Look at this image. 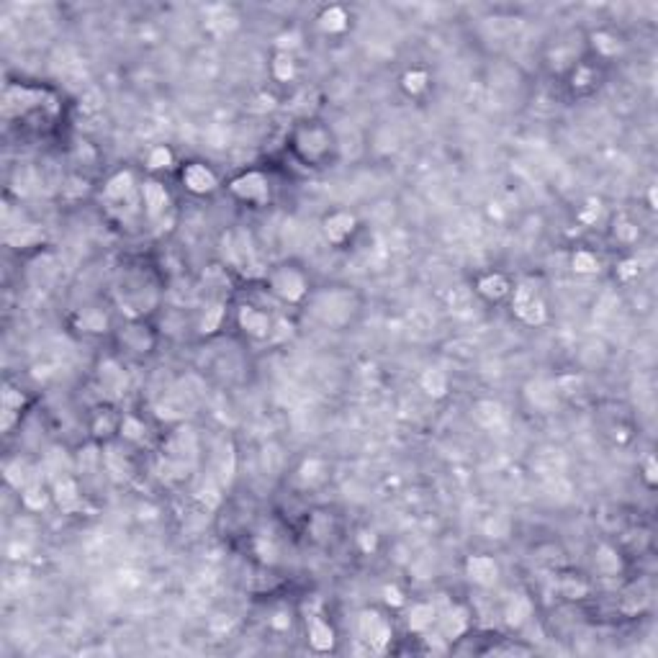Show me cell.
<instances>
[{"label": "cell", "instance_id": "7dc6e473", "mask_svg": "<svg viewBox=\"0 0 658 658\" xmlns=\"http://www.w3.org/2000/svg\"><path fill=\"white\" fill-rule=\"evenodd\" d=\"M383 599H386L388 604H394V607L404 604V596H401V592H399L396 586H386V589H383Z\"/></svg>", "mask_w": 658, "mask_h": 658}, {"label": "cell", "instance_id": "8d00e7d4", "mask_svg": "<svg viewBox=\"0 0 658 658\" xmlns=\"http://www.w3.org/2000/svg\"><path fill=\"white\" fill-rule=\"evenodd\" d=\"M450 309H453V311H468V309H470V291H468V289H463V286L453 289V293H450Z\"/></svg>", "mask_w": 658, "mask_h": 658}, {"label": "cell", "instance_id": "d6986e66", "mask_svg": "<svg viewBox=\"0 0 658 658\" xmlns=\"http://www.w3.org/2000/svg\"><path fill=\"white\" fill-rule=\"evenodd\" d=\"M476 291L484 298L496 301V298H502L509 293V280H506L504 275H499V273H491V275H484V278L478 280Z\"/></svg>", "mask_w": 658, "mask_h": 658}, {"label": "cell", "instance_id": "6da1fadb", "mask_svg": "<svg viewBox=\"0 0 658 658\" xmlns=\"http://www.w3.org/2000/svg\"><path fill=\"white\" fill-rule=\"evenodd\" d=\"M512 307H514V314L520 316L522 322L532 325V327L542 325V322L548 319V309H545V301L540 298L538 289H532L530 283H522V286H517V289H514Z\"/></svg>", "mask_w": 658, "mask_h": 658}, {"label": "cell", "instance_id": "d6a6232c", "mask_svg": "<svg viewBox=\"0 0 658 658\" xmlns=\"http://www.w3.org/2000/svg\"><path fill=\"white\" fill-rule=\"evenodd\" d=\"M424 88H427V73H422V70H412V73L404 75V91L406 93L417 95V93H422Z\"/></svg>", "mask_w": 658, "mask_h": 658}, {"label": "cell", "instance_id": "ab89813d", "mask_svg": "<svg viewBox=\"0 0 658 658\" xmlns=\"http://www.w3.org/2000/svg\"><path fill=\"white\" fill-rule=\"evenodd\" d=\"M614 237L622 239V242H635L638 239V226H632L630 221L622 219L620 224H614Z\"/></svg>", "mask_w": 658, "mask_h": 658}, {"label": "cell", "instance_id": "60d3db41", "mask_svg": "<svg viewBox=\"0 0 658 658\" xmlns=\"http://www.w3.org/2000/svg\"><path fill=\"white\" fill-rule=\"evenodd\" d=\"M553 386H556V391H560V394H576L578 388H581V378H578V376H560Z\"/></svg>", "mask_w": 658, "mask_h": 658}, {"label": "cell", "instance_id": "d590c367", "mask_svg": "<svg viewBox=\"0 0 658 658\" xmlns=\"http://www.w3.org/2000/svg\"><path fill=\"white\" fill-rule=\"evenodd\" d=\"M172 165V152L167 147H154L149 152V167L154 170H163V167H170Z\"/></svg>", "mask_w": 658, "mask_h": 658}, {"label": "cell", "instance_id": "f35d334b", "mask_svg": "<svg viewBox=\"0 0 658 658\" xmlns=\"http://www.w3.org/2000/svg\"><path fill=\"white\" fill-rule=\"evenodd\" d=\"M221 316H224V309L219 307V304L211 307L206 311V316H203V322H201V329H203V332H214L219 327V322H221Z\"/></svg>", "mask_w": 658, "mask_h": 658}, {"label": "cell", "instance_id": "bcb514c9", "mask_svg": "<svg viewBox=\"0 0 658 658\" xmlns=\"http://www.w3.org/2000/svg\"><path fill=\"white\" fill-rule=\"evenodd\" d=\"M563 594L571 596V599H576V596H584V594H586V586H584V584H576V581H566V584H563Z\"/></svg>", "mask_w": 658, "mask_h": 658}, {"label": "cell", "instance_id": "ba28073f", "mask_svg": "<svg viewBox=\"0 0 658 658\" xmlns=\"http://www.w3.org/2000/svg\"><path fill=\"white\" fill-rule=\"evenodd\" d=\"M473 419L486 430H499L506 422V412L499 401L484 399V401H476V406H473Z\"/></svg>", "mask_w": 658, "mask_h": 658}, {"label": "cell", "instance_id": "ac0fdd59", "mask_svg": "<svg viewBox=\"0 0 658 658\" xmlns=\"http://www.w3.org/2000/svg\"><path fill=\"white\" fill-rule=\"evenodd\" d=\"M530 617H532V602L527 599V596H514L512 602L506 604V610H504L506 625H512V628H522Z\"/></svg>", "mask_w": 658, "mask_h": 658}, {"label": "cell", "instance_id": "4dcf8cb0", "mask_svg": "<svg viewBox=\"0 0 658 658\" xmlns=\"http://www.w3.org/2000/svg\"><path fill=\"white\" fill-rule=\"evenodd\" d=\"M571 265H574V271L581 273V275H592V273L599 271V260H596V255L586 253V250H578V253L574 255Z\"/></svg>", "mask_w": 658, "mask_h": 658}, {"label": "cell", "instance_id": "30bf717a", "mask_svg": "<svg viewBox=\"0 0 658 658\" xmlns=\"http://www.w3.org/2000/svg\"><path fill=\"white\" fill-rule=\"evenodd\" d=\"M142 199H145L147 214H149L152 219H160V217H163L165 208H167V203H170L165 185H163V183H157V181L145 183V188H142Z\"/></svg>", "mask_w": 658, "mask_h": 658}, {"label": "cell", "instance_id": "5b68a950", "mask_svg": "<svg viewBox=\"0 0 658 658\" xmlns=\"http://www.w3.org/2000/svg\"><path fill=\"white\" fill-rule=\"evenodd\" d=\"M235 196H239L242 201H253V203H262L268 199V178L262 172H244L242 178H237L232 183Z\"/></svg>", "mask_w": 658, "mask_h": 658}, {"label": "cell", "instance_id": "c3c4849f", "mask_svg": "<svg viewBox=\"0 0 658 658\" xmlns=\"http://www.w3.org/2000/svg\"><path fill=\"white\" fill-rule=\"evenodd\" d=\"M360 548L365 550V553H370V550L376 548V535H373V532H360Z\"/></svg>", "mask_w": 658, "mask_h": 658}, {"label": "cell", "instance_id": "f1b7e54d", "mask_svg": "<svg viewBox=\"0 0 658 658\" xmlns=\"http://www.w3.org/2000/svg\"><path fill=\"white\" fill-rule=\"evenodd\" d=\"M103 463H106V470H109L111 476L116 478V481H121V478L129 476V468H127V460H124V455L118 450H106V455H103Z\"/></svg>", "mask_w": 658, "mask_h": 658}, {"label": "cell", "instance_id": "8992f818", "mask_svg": "<svg viewBox=\"0 0 658 658\" xmlns=\"http://www.w3.org/2000/svg\"><path fill=\"white\" fill-rule=\"evenodd\" d=\"M466 574L473 584L478 586H494L496 578H499V566H496L494 558L488 556H470L466 560Z\"/></svg>", "mask_w": 658, "mask_h": 658}, {"label": "cell", "instance_id": "f6af8a7d", "mask_svg": "<svg viewBox=\"0 0 658 658\" xmlns=\"http://www.w3.org/2000/svg\"><path fill=\"white\" fill-rule=\"evenodd\" d=\"M599 217H602V203H599V201H589V208L581 214V219H584L586 224H594Z\"/></svg>", "mask_w": 658, "mask_h": 658}, {"label": "cell", "instance_id": "277c9868", "mask_svg": "<svg viewBox=\"0 0 658 658\" xmlns=\"http://www.w3.org/2000/svg\"><path fill=\"white\" fill-rule=\"evenodd\" d=\"M358 630L360 638L368 640L373 648H383L388 640H391V625L386 622V617H381L376 610H365L358 617Z\"/></svg>", "mask_w": 658, "mask_h": 658}, {"label": "cell", "instance_id": "816d5d0a", "mask_svg": "<svg viewBox=\"0 0 658 658\" xmlns=\"http://www.w3.org/2000/svg\"><path fill=\"white\" fill-rule=\"evenodd\" d=\"M646 476H648V481H650V484H653V481H656V460H653V458H648V460H646Z\"/></svg>", "mask_w": 658, "mask_h": 658}, {"label": "cell", "instance_id": "3957f363", "mask_svg": "<svg viewBox=\"0 0 658 658\" xmlns=\"http://www.w3.org/2000/svg\"><path fill=\"white\" fill-rule=\"evenodd\" d=\"M350 296L345 291H329L316 298V314L325 319L327 325H342L350 316Z\"/></svg>", "mask_w": 658, "mask_h": 658}, {"label": "cell", "instance_id": "7bdbcfd3", "mask_svg": "<svg viewBox=\"0 0 658 658\" xmlns=\"http://www.w3.org/2000/svg\"><path fill=\"white\" fill-rule=\"evenodd\" d=\"M82 327L91 329V332H100L106 327V316L98 314V311H88V314H82Z\"/></svg>", "mask_w": 658, "mask_h": 658}, {"label": "cell", "instance_id": "681fc988", "mask_svg": "<svg viewBox=\"0 0 658 658\" xmlns=\"http://www.w3.org/2000/svg\"><path fill=\"white\" fill-rule=\"evenodd\" d=\"M273 628H280V630H286V628H291V617L286 612H278L275 617H273Z\"/></svg>", "mask_w": 658, "mask_h": 658}, {"label": "cell", "instance_id": "9a60e30c", "mask_svg": "<svg viewBox=\"0 0 658 658\" xmlns=\"http://www.w3.org/2000/svg\"><path fill=\"white\" fill-rule=\"evenodd\" d=\"M309 643L316 650H332L334 630L329 628V622H325L322 617H311V622H309Z\"/></svg>", "mask_w": 658, "mask_h": 658}, {"label": "cell", "instance_id": "d4e9b609", "mask_svg": "<svg viewBox=\"0 0 658 658\" xmlns=\"http://www.w3.org/2000/svg\"><path fill=\"white\" fill-rule=\"evenodd\" d=\"M325 473H327V468H325V463L319 458H309L304 466H301V470H298V478H301V484L304 486H319L322 481H325Z\"/></svg>", "mask_w": 658, "mask_h": 658}, {"label": "cell", "instance_id": "44dd1931", "mask_svg": "<svg viewBox=\"0 0 658 658\" xmlns=\"http://www.w3.org/2000/svg\"><path fill=\"white\" fill-rule=\"evenodd\" d=\"M435 620H437V610H435L432 604H414L412 612H409V628L414 632L430 630L435 625Z\"/></svg>", "mask_w": 658, "mask_h": 658}, {"label": "cell", "instance_id": "f907efd6", "mask_svg": "<svg viewBox=\"0 0 658 658\" xmlns=\"http://www.w3.org/2000/svg\"><path fill=\"white\" fill-rule=\"evenodd\" d=\"M589 80H592V70H586V67H581V70H578V77H574V85H578V88H584V85H589Z\"/></svg>", "mask_w": 658, "mask_h": 658}, {"label": "cell", "instance_id": "ee69618b", "mask_svg": "<svg viewBox=\"0 0 658 658\" xmlns=\"http://www.w3.org/2000/svg\"><path fill=\"white\" fill-rule=\"evenodd\" d=\"M638 271H640L638 260H625L620 268H617V275H620L622 280H632L635 275H638Z\"/></svg>", "mask_w": 658, "mask_h": 658}, {"label": "cell", "instance_id": "83f0119b", "mask_svg": "<svg viewBox=\"0 0 658 658\" xmlns=\"http://www.w3.org/2000/svg\"><path fill=\"white\" fill-rule=\"evenodd\" d=\"M44 468L49 470V473H55V478L60 476H70V458L64 455V450H60V448H55V450L46 453V463Z\"/></svg>", "mask_w": 658, "mask_h": 658}, {"label": "cell", "instance_id": "cb8c5ba5", "mask_svg": "<svg viewBox=\"0 0 658 658\" xmlns=\"http://www.w3.org/2000/svg\"><path fill=\"white\" fill-rule=\"evenodd\" d=\"M131 188H134V178H131V172H116V175L109 181V185H106V199L124 201L129 193H131Z\"/></svg>", "mask_w": 658, "mask_h": 658}, {"label": "cell", "instance_id": "4316f807", "mask_svg": "<svg viewBox=\"0 0 658 658\" xmlns=\"http://www.w3.org/2000/svg\"><path fill=\"white\" fill-rule=\"evenodd\" d=\"M211 19L206 21V26L214 31V34H226V31H232V28L237 26V19L229 13V10L224 8V6H219V8H211Z\"/></svg>", "mask_w": 658, "mask_h": 658}, {"label": "cell", "instance_id": "7c38bea8", "mask_svg": "<svg viewBox=\"0 0 658 658\" xmlns=\"http://www.w3.org/2000/svg\"><path fill=\"white\" fill-rule=\"evenodd\" d=\"M468 610L466 607H450L445 617H440V630L445 638H460L468 630Z\"/></svg>", "mask_w": 658, "mask_h": 658}, {"label": "cell", "instance_id": "603a6c76", "mask_svg": "<svg viewBox=\"0 0 658 658\" xmlns=\"http://www.w3.org/2000/svg\"><path fill=\"white\" fill-rule=\"evenodd\" d=\"M594 566L599 574H604V576H614V574L622 568L617 550L610 548V545H599V550H596V556H594Z\"/></svg>", "mask_w": 658, "mask_h": 658}, {"label": "cell", "instance_id": "f546056e", "mask_svg": "<svg viewBox=\"0 0 658 658\" xmlns=\"http://www.w3.org/2000/svg\"><path fill=\"white\" fill-rule=\"evenodd\" d=\"M273 75H275L280 82L293 80V75H296V62H293V57L286 55V52L275 57V60H273Z\"/></svg>", "mask_w": 658, "mask_h": 658}, {"label": "cell", "instance_id": "7a4b0ae2", "mask_svg": "<svg viewBox=\"0 0 658 658\" xmlns=\"http://www.w3.org/2000/svg\"><path fill=\"white\" fill-rule=\"evenodd\" d=\"M271 286L275 296H280L283 301H291V304H293V301H301V298L307 296V278H304L296 268H289V265L273 273Z\"/></svg>", "mask_w": 658, "mask_h": 658}, {"label": "cell", "instance_id": "7402d4cb", "mask_svg": "<svg viewBox=\"0 0 658 658\" xmlns=\"http://www.w3.org/2000/svg\"><path fill=\"white\" fill-rule=\"evenodd\" d=\"M347 13H345V8H340V6H329V8L319 16V26H322V31H327V34H340V31H345L347 28Z\"/></svg>", "mask_w": 658, "mask_h": 658}, {"label": "cell", "instance_id": "52a82bcc", "mask_svg": "<svg viewBox=\"0 0 658 658\" xmlns=\"http://www.w3.org/2000/svg\"><path fill=\"white\" fill-rule=\"evenodd\" d=\"M183 183H185V188H188L190 193L203 196V193H211V190L217 188V175L208 170L206 165L193 163L183 170Z\"/></svg>", "mask_w": 658, "mask_h": 658}, {"label": "cell", "instance_id": "74e56055", "mask_svg": "<svg viewBox=\"0 0 658 658\" xmlns=\"http://www.w3.org/2000/svg\"><path fill=\"white\" fill-rule=\"evenodd\" d=\"M255 548H257V556H260L262 560H268V563H273V560L278 558V548H275V542H273L271 538H257V540H255Z\"/></svg>", "mask_w": 658, "mask_h": 658}, {"label": "cell", "instance_id": "ffe728a7", "mask_svg": "<svg viewBox=\"0 0 658 658\" xmlns=\"http://www.w3.org/2000/svg\"><path fill=\"white\" fill-rule=\"evenodd\" d=\"M419 383H422V388L432 399H442L448 394V376H445V370L440 368H427L422 373Z\"/></svg>", "mask_w": 658, "mask_h": 658}, {"label": "cell", "instance_id": "e575fe53", "mask_svg": "<svg viewBox=\"0 0 658 658\" xmlns=\"http://www.w3.org/2000/svg\"><path fill=\"white\" fill-rule=\"evenodd\" d=\"M121 435H124L127 440H142V437H145V424L139 422V419H134V417H124Z\"/></svg>", "mask_w": 658, "mask_h": 658}, {"label": "cell", "instance_id": "9c48e42d", "mask_svg": "<svg viewBox=\"0 0 658 658\" xmlns=\"http://www.w3.org/2000/svg\"><path fill=\"white\" fill-rule=\"evenodd\" d=\"M239 325H242L244 332L253 334V337H268V334H273V322L260 309H253V307L239 309Z\"/></svg>", "mask_w": 658, "mask_h": 658}, {"label": "cell", "instance_id": "484cf974", "mask_svg": "<svg viewBox=\"0 0 658 658\" xmlns=\"http://www.w3.org/2000/svg\"><path fill=\"white\" fill-rule=\"evenodd\" d=\"M21 496H24V506L31 509V512H42V509L46 506V502H49V494H46V488L42 486V481L26 486Z\"/></svg>", "mask_w": 658, "mask_h": 658}, {"label": "cell", "instance_id": "4fadbf2b", "mask_svg": "<svg viewBox=\"0 0 658 658\" xmlns=\"http://www.w3.org/2000/svg\"><path fill=\"white\" fill-rule=\"evenodd\" d=\"M100 386L109 391L111 396H118L127 388V373L113 360L100 363Z\"/></svg>", "mask_w": 658, "mask_h": 658}, {"label": "cell", "instance_id": "e0dca14e", "mask_svg": "<svg viewBox=\"0 0 658 658\" xmlns=\"http://www.w3.org/2000/svg\"><path fill=\"white\" fill-rule=\"evenodd\" d=\"M6 478H8V484H13L16 488H26V486H31V484H37L39 481L37 470L31 468L28 463H24V460H13V463H8V466H6Z\"/></svg>", "mask_w": 658, "mask_h": 658}, {"label": "cell", "instance_id": "1f68e13d", "mask_svg": "<svg viewBox=\"0 0 658 658\" xmlns=\"http://www.w3.org/2000/svg\"><path fill=\"white\" fill-rule=\"evenodd\" d=\"M509 520L506 517H499V514H494V517H488L486 524H484V532H486L488 538H496V540H502V538H506L509 535Z\"/></svg>", "mask_w": 658, "mask_h": 658}, {"label": "cell", "instance_id": "5bb4252c", "mask_svg": "<svg viewBox=\"0 0 658 658\" xmlns=\"http://www.w3.org/2000/svg\"><path fill=\"white\" fill-rule=\"evenodd\" d=\"M556 396H558V391H556V386L548 383V381H532L530 386H527V399H530V404L535 406V409L548 412L550 406L556 404Z\"/></svg>", "mask_w": 658, "mask_h": 658}, {"label": "cell", "instance_id": "b9f144b4", "mask_svg": "<svg viewBox=\"0 0 658 658\" xmlns=\"http://www.w3.org/2000/svg\"><path fill=\"white\" fill-rule=\"evenodd\" d=\"M21 404H24V396L10 386H6V391H3V412H16V409H21Z\"/></svg>", "mask_w": 658, "mask_h": 658}, {"label": "cell", "instance_id": "2e32d148", "mask_svg": "<svg viewBox=\"0 0 658 658\" xmlns=\"http://www.w3.org/2000/svg\"><path fill=\"white\" fill-rule=\"evenodd\" d=\"M355 229V219L350 214H332L325 221V232L329 237V242H345Z\"/></svg>", "mask_w": 658, "mask_h": 658}, {"label": "cell", "instance_id": "836d02e7", "mask_svg": "<svg viewBox=\"0 0 658 658\" xmlns=\"http://www.w3.org/2000/svg\"><path fill=\"white\" fill-rule=\"evenodd\" d=\"M594 46L607 57H612V55H617V52H620L617 39H614L612 34H607V31H599V34H594Z\"/></svg>", "mask_w": 658, "mask_h": 658}, {"label": "cell", "instance_id": "8fae6325", "mask_svg": "<svg viewBox=\"0 0 658 658\" xmlns=\"http://www.w3.org/2000/svg\"><path fill=\"white\" fill-rule=\"evenodd\" d=\"M55 502L60 504L62 512H73L80 506V491H77V484H75L73 476L55 478Z\"/></svg>", "mask_w": 658, "mask_h": 658}]
</instances>
